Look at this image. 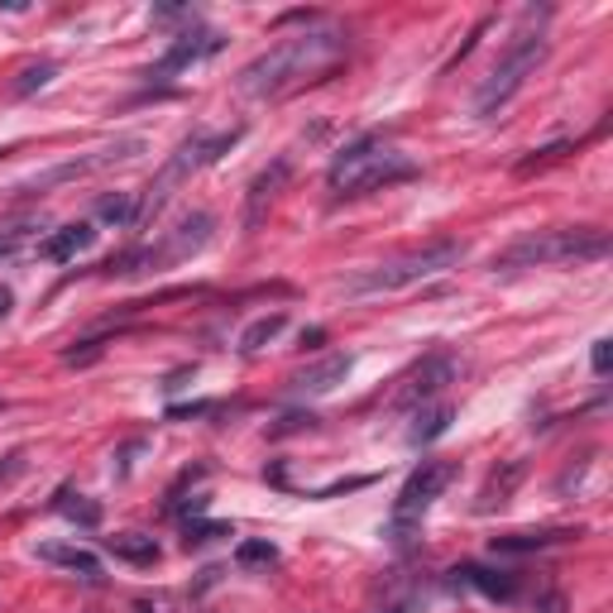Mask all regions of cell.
Listing matches in <instances>:
<instances>
[{
    "label": "cell",
    "instance_id": "obj_1",
    "mask_svg": "<svg viewBox=\"0 0 613 613\" xmlns=\"http://www.w3.org/2000/svg\"><path fill=\"white\" fill-rule=\"evenodd\" d=\"M350 53V34L335 29V25H317V29H303V34H288L273 49H264L259 58H250L240 67L235 87L254 101H273V97H288V91L307 87V82H321L327 73H335V63Z\"/></svg>",
    "mask_w": 613,
    "mask_h": 613
},
{
    "label": "cell",
    "instance_id": "obj_2",
    "mask_svg": "<svg viewBox=\"0 0 613 613\" xmlns=\"http://www.w3.org/2000/svg\"><path fill=\"white\" fill-rule=\"evenodd\" d=\"M609 254V230L599 226H551V230H527L508 250L494 254V269L518 273V269H551V264H595Z\"/></svg>",
    "mask_w": 613,
    "mask_h": 613
},
{
    "label": "cell",
    "instance_id": "obj_3",
    "mask_svg": "<svg viewBox=\"0 0 613 613\" xmlns=\"http://www.w3.org/2000/svg\"><path fill=\"white\" fill-rule=\"evenodd\" d=\"M465 259V245L460 240H426L418 250H403L393 259L374 264V269H360L355 279H345V293L350 297H379V293H403V288H418L450 273Z\"/></svg>",
    "mask_w": 613,
    "mask_h": 613
},
{
    "label": "cell",
    "instance_id": "obj_4",
    "mask_svg": "<svg viewBox=\"0 0 613 613\" xmlns=\"http://www.w3.org/2000/svg\"><path fill=\"white\" fill-rule=\"evenodd\" d=\"M412 178H418V164H412L403 149L374 140V135H365V140H355L350 149H341L327 173L335 196H369V192H384L393 182H412Z\"/></svg>",
    "mask_w": 613,
    "mask_h": 613
},
{
    "label": "cell",
    "instance_id": "obj_5",
    "mask_svg": "<svg viewBox=\"0 0 613 613\" xmlns=\"http://www.w3.org/2000/svg\"><path fill=\"white\" fill-rule=\"evenodd\" d=\"M547 15L551 10H527L523 29L513 34V43L503 49V58L494 63V73L474 91V115H499L508 101L523 91V82L537 73V63L547 58Z\"/></svg>",
    "mask_w": 613,
    "mask_h": 613
},
{
    "label": "cell",
    "instance_id": "obj_6",
    "mask_svg": "<svg viewBox=\"0 0 613 613\" xmlns=\"http://www.w3.org/2000/svg\"><path fill=\"white\" fill-rule=\"evenodd\" d=\"M450 480H456V460H422V465L408 474V484L398 489V499H393L388 537L393 541H412V537H418L422 518L432 513V503L450 489Z\"/></svg>",
    "mask_w": 613,
    "mask_h": 613
},
{
    "label": "cell",
    "instance_id": "obj_7",
    "mask_svg": "<svg viewBox=\"0 0 613 613\" xmlns=\"http://www.w3.org/2000/svg\"><path fill=\"white\" fill-rule=\"evenodd\" d=\"M212 230H216V216L212 212H188L178 221V230H168V240L158 250H135V264H140V273L144 269H158V264H182V259H192L196 250H206Z\"/></svg>",
    "mask_w": 613,
    "mask_h": 613
},
{
    "label": "cell",
    "instance_id": "obj_8",
    "mask_svg": "<svg viewBox=\"0 0 613 613\" xmlns=\"http://www.w3.org/2000/svg\"><path fill=\"white\" fill-rule=\"evenodd\" d=\"M226 49V34H216V29H182L178 39L168 43V53L154 63V73L149 77H173V73H188V67L196 63H206V58H216Z\"/></svg>",
    "mask_w": 613,
    "mask_h": 613
},
{
    "label": "cell",
    "instance_id": "obj_9",
    "mask_svg": "<svg viewBox=\"0 0 613 613\" xmlns=\"http://www.w3.org/2000/svg\"><path fill=\"white\" fill-rule=\"evenodd\" d=\"M140 149H144L140 140H120V144H111V149H97L91 158H77V164H63V168H53V173H39L34 182H25V192H43V188H53V182L87 178V173H97V168H111V164H120V158H135Z\"/></svg>",
    "mask_w": 613,
    "mask_h": 613
},
{
    "label": "cell",
    "instance_id": "obj_10",
    "mask_svg": "<svg viewBox=\"0 0 613 613\" xmlns=\"http://www.w3.org/2000/svg\"><path fill=\"white\" fill-rule=\"evenodd\" d=\"M288 178H293V164H288V158H273V164L250 182V196H245V230H259V226H264L269 206L279 202V192L288 188Z\"/></svg>",
    "mask_w": 613,
    "mask_h": 613
},
{
    "label": "cell",
    "instance_id": "obj_11",
    "mask_svg": "<svg viewBox=\"0 0 613 613\" xmlns=\"http://www.w3.org/2000/svg\"><path fill=\"white\" fill-rule=\"evenodd\" d=\"M446 384H450V355H426V360L408 374V384H403L398 403H403V408H422V403H432Z\"/></svg>",
    "mask_w": 613,
    "mask_h": 613
},
{
    "label": "cell",
    "instance_id": "obj_12",
    "mask_svg": "<svg viewBox=\"0 0 613 613\" xmlns=\"http://www.w3.org/2000/svg\"><path fill=\"white\" fill-rule=\"evenodd\" d=\"M345 374H350V355H327V360L307 365L303 374H293L288 384H293L297 398H321V393H331L335 384H345Z\"/></svg>",
    "mask_w": 613,
    "mask_h": 613
},
{
    "label": "cell",
    "instance_id": "obj_13",
    "mask_svg": "<svg viewBox=\"0 0 613 613\" xmlns=\"http://www.w3.org/2000/svg\"><path fill=\"white\" fill-rule=\"evenodd\" d=\"M580 537V527H547V532H508V537H494V551L499 557H527V551H547V547H561V541Z\"/></svg>",
    "mask_w": 613,
    "mask_h": 613
},
{
    "label": "cell",
    "instance_id": "obj_14",
    "mask_svg": "<svg viewBox=\"0 0 613 613\" xmlns=\"http://www.w3.org/2000/svg\"><path fill=\"white\" fill-rule=\"evenodd\" d=\"M91 245H97V230H91L87 221H73V226H63V230H53V235L39 245V254L49 264H67V259H77V254L91 250Z\"/></svg>",
    "mask_w": 613,
    "mask_h": 613
},
{
    "label": "cell",
    "instance_id": "obj_15",
    "mask_svg": "<svg viewBox=\"0 0 613 613\" xmlns=\"http://www.w3.org/2000/svg\"><path fill=\"white\" fill-rule=\"evenodd\" d=\"M450 575H460L470 589H480L484 599H499V604L518 599V575H508V571H489V565H460V571H450Z\"/></svg>",
    "mask_w": 613,
    "mask_h": 613
},
{
    "label": "cell",
    "instance_id": "obj_16",
    "mask_svg": "<svg viewBox=\"0 0 613 613\" xmlns=\"http://www.w3.org/2000/svg\"><path fill=\"white\" fill-rule=\"evenodd\" d=\"M523 474H527V465H523V460H508L503 470H494L489 480H484L480 503H474V508H480V513H494V508H503L508 499H513V489H518V484H523Z\"/></svg>",
    "mask_w": 613,
    "mask_h": 613
},
{
    "label": "cell",
    "instance_id": "obj_17",
    "mask_svg": "<svg viewBox=\"0 0 613 613\" xmlns=\"http://www.w3.org/2000/svg\"><path fill=\"white\" fill-rule=\"evenodd\" d=\"M450 422H456V408H450V403H422L418 418H412V426H408V442L412 446L436 442V436H446Z\"/></svg>",
    "mask_w": 613,
    "mask_h": 613
},
{
    "label": "cell",
    "instance_id": "obj_18",
    "mask_svg": "<svg viewBox=\"0 0 613 613\" xmlns=\"http://www.w3.org/2000/svg\"><path fill=\"white\" fill-rule=\"evenodd\" d=\"M106 551L120 561H130V565H154L158 561V541L144 537V532H115V537L106 541Z\"/></svg>",
    "mask_w": 613,
    "mask_h": 613
},
{
    "label": "cell",
    "instance_id": "obj_19",
    "mask_svg": "<svg viewBox=\"0 0 613 613\" xmlns=\"http://www.w3.org/2000/svg\"><path fill=\"white\" fill-rule=\"evenodd\" d=\"M39 557L53 561V565H63V571H82L87 580H97V575H101V561L91 557L87 547H58V541H49V547H39Z\"/></svg>",
    "mask_w": 613,
    "mask_h": 613
},
{
    "label": "cell",
    "instance_id": "obj_20",
    "mask_svg": "<svg viewBox=\"0 0 613 613\" xmlns=\"http://www.w3.org/2000/svg\"><path fill=\"white\" fill-rule=\"evenodd\" d=\"M283 327H288V317L283 311H269V317H259V321H250L245 327V335H240V350L245 355H259L264 345H273L283 335Z\"/></svg>",
    "mask_w": 613,
    "mask_h": 613
},
{
    "label": "cell",
    "instance_id": "obj_21",
    "mask_svg": "<svg viewBox=\"0 0 613 613\" xmlns=\"http://www.w3.org/2000/svg\"><path fill=\"white\" fill-rule=\"evenodd\" d=\"M97 216L111 226H135V216H140V196L135 192H106L97 202Z\"/></svg>",
    "mask_w": 613,
    "mask_h": 613
},
{
    "label": "cell",
    "instance_id": "obj_22",
    "mask_svg": "<svg viewBox=\"0 0 613 613\" xmlns=\"http://www.w3.org/2000/svg\"><path fill=\"white\" fill-rule=\"evenodd\" d=\"M58 508H63L73 523H82V527H97V523H101V508L87 503L82 494H73V489H58Z\"/></svg>",
    "mask_w": 613,
    "mask_h": 613
},
{
    "label": "cell",
    "instance_id": "obj_23",
    "mask_svg": "<svg viewBox=\"0 0 613 613\" xmlns=\"http://www.w3.org/2000/svg\"><path fill=\"white\" fill-rule=\"evenodd\" d=\"M53 77H58V67H53V63H34V67H25V73H20V82H15V97H29V91L49 87Z\"/></svg>",
    "mask_w": 613,
    "mask_h": 613
},
{
    "label": "cell",
    "instance_id": "obj_24",
    "mask_svg": "<svg viewBox=\"0 0 613 613\" xmlns=\"http://www.w3.org/2000/svg\"><path fill=\"white\" fill-rule=\"evenodd\" d=\"M216 537H235L226 523H188V532H182V547H206V541H216Z\"/></svg>",
    "mask_w": 613,
    "mask_h": 613
},
{
    "label": "cell",
    "instance_id": "obj_25",
    "mask_svg": "<svg viewBox=\"0 0 613 613\" xmlns=\"http://www.w3.org/2000/svg\"><path fill=\"white\" fill-rule=\"evenodd\" d=\"M565 154H571V140L547 144V149H532V158H523V164H518V173H532L537 164H557V158H565Z\"/></svg>",
    "mask_w": 613,
    "mask_h": 613
},
{
    "label": "cell",
    "instance_id": "obj_26",
    "mask_svg": "<svg viewBox=\"0 0 613 613\" xmlns=\"http://www.w3.org/2000/svg\"><path fill=\"white\" fill-rule=\"evenodd\" d=\"M240 565H259V561H279V551L269 547V541H240Z\"/></svg>",
    "mask_w": 613,
    "mask_h": 613
},
{
    "label": "cell",
    "instance_id": "obj_27",
    "mask_svg": "<svg viewBox=\"0 0 613 613\" xmlns=\"http://www.w3.org/2000/svg\"><path fill=\"white\" fill-rule=\"evenodd\" d=\"M589 365H595V374L604 379L609 365H613V341H595V350H589Z\"/></svg>",
    "mask_w": 613,
    "mask_h": 613
},
{
    "label": "cell",
    "instance_id": "obj_28",
    "mask_svg": "<svg viewBox=\"0 0 613 613\" xmlns=\"http://www.w3.org/2000/svg\"><path fill=\"white\" fill-rule=\"evenodd\" d=\"M20 460H25V456H20V450H15V456H5V465H0V480H10V474L20 470Z\"/></svg>",
    "mask_w": 613,
    "mask_h": 613
},
{
    "label": "cell",
    "instance_id": "obj_29",
    "mask_svg": "<svg viewBox=\"0 0 613 613\" xmlns=\"http://www.w3.org/2000/svg\"><path fill=\"white\" fill-rule=\"evenodd\" d=\"M10 303H15V297H10V288H0V317L10 311Z\"/></svg>",
    "mask_w": 613,
    "mask_h": 613
}]
</instances>
